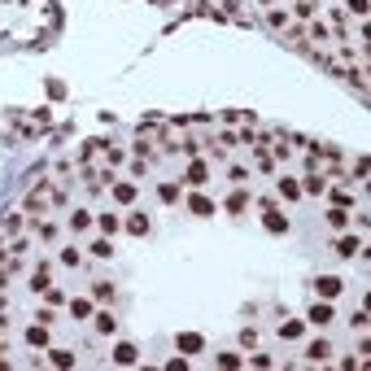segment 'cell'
Masks as SVG:
<instances>
[{
  "label": "cell",
  "instance_id": "6da1fadb",
  "mask_svg": "<svg viewBox=\"0 0 371 371\" xmlns=\"http://www.w3.org/2000/svg\"><path fill=\"white\" fill-rule=\"evenodd\" d=\"M310 323H332V306H310Z\"/></svg>",
  "mask_w": 371,
  "mask_h": 371
},
{
  "label": "cell",
  "instance_id": "7a4b0ae2",
  "mask_svg": "<svg viewBox=\"0 0 371 371\" xmlns=\"http://www.w3.org/2000/svg\"><path fill=\"white\" fill-rule=\"evenodd\" d=\"M319 293H323V297H336L341 293V280H336V275H323V280H319Z\"/></svg>",
  "mask_w": 371,
  "mask_h": 371
},
{
  "label": "cell",
  "instance_id": "3957f363",
  "mask_svg": "<svg viewBox=\"0 0 371 371\" xmlns=\"http://www.w3.org/2000/svg\"><path fill=\"white\" fill-rule=\"evenodd\" d=\"M114 362L131 367V362H136V345H118V349H114Z\"/></svg>",
  "mask_w": 371,
  "mask_h": 371
},
{
  "label": "cell",
  "instance_id": "277c9868",
  "mask_svg": "<svg viewBox=\"0 0 371 371\" xmlns=\"http://www.w3.org/2000/svg\"><path fill=\"white\" fill-rule=\"evenodd\" d=\"M362 249V245H358V240H354V236H345V240H341V245H336V253H341V258H354V253H358Z\"/></svg>",
  "mask_w": 371,
  "mask_h": 371
},
{
  "label": "cell",
  "instance_id": "5b68a950",
  "mask_svg": "<svg viewBox=\"0 0 371 371\" xmlns=\"http://www.w3.org/2000/svg\"><path fill=\"white\" fill-rule=\"evenodd\" d=\"M206 162H192V171H188V179H192V184H206Z\"/></svg>",
  "mask_w": 371,
  "mask_h": 371
},
{
  "label": "cell",
  "instance_id": "8992f818",
  "mask_svg": "<svg viewBox=\"0 0 371 371\" xmlns=\"http://www.w3.org/2000/svg\"><path fill=\"white\" fill-rule=\"evenodd\" d=\"M26 341H31V345H44V341H48V332H44V323H35L31 332H26Z\"/></svg>",
  "mask_w": 371,
  "mask_h": 371
},
{
  "label": "cell",
  "instance_id": "52a82bcc",
  "mask_svg": "<svg viewBox=\"0 0 371 371\" xmlns=\"http://www.w3.org/2000/svg\"><path fill=\"white\" fill-rule=\"evenodd\" d=\"M179 349H188V354H196V349H201V336H192V332H188V336H179Z\"/></svg>",
  "mask_w": 371,
  "mask_h": 371
},
{
  "label": "cell",
  "instance_id": "ba28073f",
  "mask_svg": "<svg viewBox=\"0 0 371 371\" xmlns=\"http://www.w3.org/2000/svg\"><path fill=\"white\" fill-rule=\"evenodd\" d=\"M327 354H332V349H327V345H323V341H315V345H310V358H315V362H323V358H327Z\"/></svg>",
  "mask_w": 371,
  "mask_h": 371
},
{
  "label": "cell",
  "instance_id": "9c48e42d",
  "mask_svg": "<svg viewBox=\"0 0 371 371\" xmlns=\"http://www.w3.org/2000/svg\"><path fill=\"white\" fill-rule=\"evenodd\" d=\"M323 188H327L323 175H310V179H306V192H323Z\"/></svg>",
  "mask_w": 371,
  "mask_h": 371
},
{
  "label": "cell",
  "instance_id": "30bf717a",
  "mask_svg": "<svg viewBox=\"0 0 371 371\" xmlns=\"http://www.w3.org/2000/svg\"><path fill=\"white\" fill-rule=\"evenodd\" d=\"M192 210H196V214H214V206H210L206 196H192Z\"/></svg>",
  "mask_w": 371,
  "mask_h": 371
},
{
  "label": "cell",
  "instance_id": "8fae6325",
  "mask_svg": "<svg viewBox=\"0 0 371 371\" xmlns=\"http://www.w3.org/2000/svg\"><path fill=\"white\" fill-rule=\"evenodd\" d=\"M327 223H332V227H345L349 214H345V210H332V214H327Z\"/></svg>",
  "mask_w": 371,
  "mask_h": 371
},
{
  "label": "cell",
  "instance_id": "7c38bea8",
  "mask_svg": "<svg viewBox=\"0 0 371 371\" xmlns=\"http://www.w3.org/2000/svg\"><path fill=\"white\" fill-rule=\"evenodd\" d=\"M53 362H57V367H70V362H75V354H65V349H53Z\"/></svg>",
  "mask_w": 371,
  "mask_h": 371
},
{
  "label": "cell",
  "instance_id": "4fadbf2b",
  "mask_svg": "<svg viewBox=\"0 0 371 371\" xmlns=\"http://www.w3.org/2000/svg\"><path fill=\"white\" fill-rule=\"evenodd\" d=\"M114 196H118V201H131V196H136V188H131V184H118V188H114Z\"/></svg>",
  "mask_w": 371,
  "mask_h": 371
},
{
  "label": "cell",
  "instance_id": "5bb4252c",
  "mask_svg": "<svg viewBox=\"0 0 371 371\" xmlns=\"http://www.w3.org/2000/svg\"><path fill=\"white\" fill-rule=\"evenodd\" d=\"M127 227L136 231V236H140V231H149V223H144V214H136V218H131V223H127Z\"/></svg>",
  "mask_w": 371,
  "mask_h": 371
},
{
  "label": "cell",
  "instance_id": "9a60e30c",
  "mask_svg": "<svg viewBox=\"0 0 371 371\" xmlns=\"http://www.w3.org/2000/svg\"><path fill=\"white\" fill-rule=\"evenodd\" d=\"M266 227H271V231H284V227H288V223H284L280 214H266Z\"/></svg>",
  "mask_w": 371,
  "mask_h": 371
},
{
  "label": "cell",
  "instance_id": "2e32d148",
  "mask_svg": "<svg viewBox=\"0 0 371 371\" xmlns=\"http://www.w3.org/2000/svg\"><path fill=\"white\" fill-rule=\"evenodd\" d=\"M96 327L100 332H114V315H96Z\"/></svg>",
  "mask_w": 371,
  "mask_h": 371
}]
</instances>
